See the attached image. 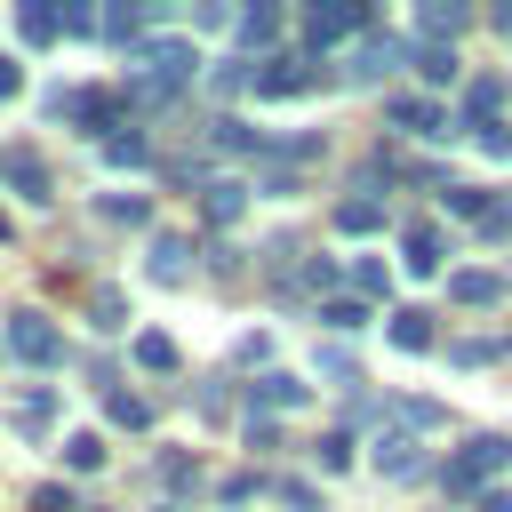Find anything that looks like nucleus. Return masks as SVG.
<instances>
[{
  "label": "nucleus",
  "instance_id": "1",
  "mask_svg": "<svg viewBox=\"0 0 512 512\" xmlns=\"http://www.w3.org/2000/svg\"><path fill=\"white\" fill-rule=\"evenodd\" d=\"M192 64H200L192 40H144L136 48V96H176L192 80Z\"/></svg>",
  "mask_w": 512,
  "mask_h": 512
},
{
  "label": "nucleus",
  "instance_id": "2",
  "mask_svg": "<svg viewBox=\"0 0 512 512\" xmlns=\"http://www.w3.org/2000/svg\"><path fill=\"white\" fill-rule=\"evenodd\" d=\"M504 464H512V440H504V432H472V440L456 448V464H448V488H464V496H472V488H480V480H496Z\"/></svg>",
  "mask_w": 512,
  "mask_h": 512
},
{
  "label": "nucleus",
  "instance_id": "3",
  "mask_svg": "<svg viewBox=\"0 0 512 512\" xmlns=\"http://www.w3.org/2000/svg\"><path fill=\"white\" fill-rule=\"evenodd\" d=\"M8 352L32 360V368H56V360H64V328H56L48 312H16V320H8Z\"/></svg>",
  "mask_w": 512,
  "mask_h": 512
},
{
  "label": "nucleus",
  "instance_id": "4",
  "mask_svg": "<svg viewBox=\"0 0 512 512\" xmlns=\"http://www.w3.org/2000/svg\"><path fill=\"white\" fill-rule=\"evenodd\" d=\"M360 24H368V16H360L352 0H320V8H304V40H312V48H336V40L360 32Z\"/></svg>",
  "mask_w": 512,
  "mask_h": 512
},
{
  "label": "nucleus",
  "instance_id": "5",
  "mask_svg": "<svg viewBox=\"0 0 512 512\" xmlns=\"http://www.w3.org/2000/svg\"><path fill=\"white\" fill-rule=\"evenodd\" d=\"M144 272H152L160 288H176V280L192 272V240H184V232H152V240H144Z\"/></svg>",
  "mask_w": 512,
  "mask_h": 512
},
{
  "label": "nucleus",
  "instance_id": "6",
  "mask_svg": "<svg viewBox=\"0 0 512 512\" xmlns=\"http://www.w3.org/2000/svg\"><path fill=\"white\" fill-rule=\"evenodd\" d=\"M392 128H408V136H424V144L456 136V128H448V112H440L432 96H392Z\"/></svg>",
  "mask_w": 512,
  "mask_h": 512
},
{
  "label": "nucleus",
  "instance_id": "7",
  "mask_svg": "<svg viewBox=\"0 0 512 512\" xmlns=\"http://www.w3.org/2000/svg\"><path fill=\"white\" fill-rule=\"evenodd\" d=\"M376 472H392V480H416V472H424V448H416V432H408V424L376 440Z\"/></svg>",
  "mask_w": 512,
  "mask_h": 512
},
{
  "label": "nucleus",
  "instance_id": "8",
  "mask_svg": "<svg viewBox=\"0 0 512 512\" xmlns=\"http://www.w3.org/2000/svg\"><path fill=\"white\" fill-rule=\"evenodd\" d=\"M48 424H56V392H48V384H40V392H24V400L8 408V432H16V440H40Z\"/></svg>",
  "mask_w": 512,
  "mask_h": 512
},
{
  "label": "nucleus",
  "instance_id": "9",
  "mask_svg": "<svg viewBox=\"0 0 512 512\" xmlns=\"http://www.w3.org/2000/svg\"><path fill=\"white\" fill-rule=\"evenodd\" d=\"M392 64H400V48H392V40H368V48H352V56H344V80H352V88H368V80H384Z\"/></svg>",
  "mask_w": 512,
  "mask_h": 512
},
{
  "label": "nucleus",
  "instance_id": "10",
  "mask_svg": "<svg viewBox=\"0 0 512 512\" xmlns=\"http://www.w3.org/2000/svg\"><path fill=\"white\" fill-rule=\"evenodd\" d=\"M448 296H456V304H472V312H480V304H504V272L472 264V272H456V280H448Z\"/></svg>",
  "mask_w": 512,
  "mask_h": 512
},
{
  "label": "nucleus",
  "instance_id": "11",
  "mask_svg": "<svg viewBox=\"0 0 512 512\" xmlns=\"http://www.w3.org/2000/svg\"><path fill=\"white\" fill-rule=\"evenodd\" d=\"M312 80H320V72H312V64H288V56H272V64L256 72V88H264V96H304Z\"/></svg>",
  "mask_w": 512,
  "mask_h": 512
},
{
  "label": "nucleus",
  "instance_id": "12",
  "mask_svg": "<svg viewBox=\"0 0 512 512\" xmlns=\"http://www.w3.org/2000/svg\"><path fill=\"white\" fill-rule=\"evenodd\" d=\"M256 408H312V384H296L288 368H272V376H256Z\"/></svg>",
  "mask_w": 512,
  "mask_h": 512
},
{
  "label": "nucleus",
  "instance_id": "13",
  "mask_svg": "<svg viewBox=\"0 0 512 512\" xmlns=\"http://www.w3.org/2000/svg\"><path fill=\"white\" fill-rule=\"evenodd\" d=\"M416 32H432V48H448V40L464 32V8H456V0H424V8H416Z\"/></svg>",
  "mask_w": 512,
  "mask_h": 512
},
{
  "label": "nucleus",
  "instance_id": "14",
  "mask_svg": "<svg viewBox=\"0 0 512 512\" xmlns=\"http://www.w3.org/2000/svg\"><path fill=\"white\" fill-rule=\"evenodd\" d=\"M104 416H112L120 432H144V424H152V400L128 392V384H112V392H104Z\"/></svg>",
  "mask_w": 512,
  "mask_h": 512
},
{
  "label": "nucleus",
  "instance_id": "15",
  "mask_svg": "<svg viewBox=\"0 0 512 512\" xmlns=\"http://www.w3.org/2000/svg\"><path fill=\"white\" fill-rule=\"evenodd\" d=\"M16 32L40 48V40H56V32H64V8H48V0H24V8H16Z\"/></svg>",
  "mask_w": 512,
  "mask_h": 512
},
{
  "label": "nucleus",
  "instance_id": "16",
  "mask_svg": "<svg viewBox=\"0 0 512 512\" xmlns=\"http://www.w3.org/2000/svg\"><path fill=\"white\" fill-rule=\"evenodd\" d=\"M416 72H424V88H456V80H464V64H456V48H432V40L416 48Z\"/></svg>",
  "mask_w": 512,
  "mask_h": 512
},
{
  "label": "nucleus",
  "instance_id": "17",
  "mask_svg": "<svg viewBox=\"0 0 512 512\" xmlns=\"http://www.w3.org/2000/svg\"><path fill=\"white\" fill-rule=\"evenodd\" d=\"M400 264H408L416 280H432V272H440V232H400Z\"/></svg>",
  "mask_w": 512,
  "mask_h": 512
},
{
  "label": "nucleus",
  "instance_id": "18",
  "mask_svg": "<svg viewBox=\"0 0 512 512\" xmlns=\"http://www.w3.org/2000/svg\"><path fill=\"white\" fill-rule=\"evenodd\" d=\"M384 336H392L400 352H432V312H392Z\"/></svg>",
  "mask_w": 512,
  "mask_h": 512
},
{
  "label": "nucleus",
  "instance_id": "19",
  "mask_svg": "<svg viewBox=\"0 0 512 512\" xmlns=\"http://www.w3.org/2000/svg\"><path fill=\"white\" fill-rule=\"evenodd\" d=\"M8 184H16V200L48 208V168H40V160H16V152H8Z\"/></svg>",
  "mask_w": 512,
  "mask_h": 512
},
{
  "label": "nucleus",
  "instance_id": "20",
  "mask_svg": "<svg viewBox=\"0 0 512 512\" xmlns=\"http://www.w3.org/2000/svg\"><path fill=\"white\" fill-rule=\"evenodd\" d=\"M200 208H208V216H216V224H232V216H240V208H248V184H232V176H216V184H208V192H200Z\"/></svg>",
  "mask_w": 512,
  "mask_h": 512
},
{
  "label": "nucleus",
  "instance_id": "21",
  "mask_svg": "<svg viewBox=\"0 0 512 512\" xmlns=\"http://www.w3.org/2000/svg\"><path fill=\"white\" fill-rule=\"evenodd\" d=\"M336 232H344V240H368V232H384V208H376V200H344V208H336Z\"/></svg>",
  "mask_w": 512,
  "mask_h": 512
},
{
  "label": "nucleus",
  "instance_id": "22",
  "mask_svg": "<svg viewBox=\"0 0 512 512\" xmlns=\"http://www.w3.org/2000/svg\"><path fill=\"white\" fill-rule=\"evenodd\" d=\"M488 112H504V80H472L464 88V128H480Z\"/></svg>",
  "mask_w": 512,
  "mask_h": 512
},
{
  "label": "nucleus",
  "instance_id": "23",
  "mask_svg": "<svg viewBox=\"0 0 512 512\" xmlns=\"http://www.w3.org/2000/svg\"><path fill=\"white\" fill-rule=\"evenodd\" d=\"M208 144H216V152H272L248 120H216V128H208Z\"/></svg>",
  "mask_w": 512,
  "mask_h": 512
},
{
  "label": "nucleus",
  "instance_id": "24",
  "mask_svg": "<svg viewBox=\"0 0 512 512\" xmlns=\"http://www.w3.org/2000/svg\"><path fill=\"white\" fill-rule=\"evenodd\" d=\"M96 216L104 224H144L152 208H144V192H96Z\"/></svg>",
  "mask_w": 512,
  "mask_h": 512
},
{
  "label": "nucleus",
  "instance_id": "25",
  "mask_svg": "<svg viewBox=\"0 0 512 512\" xmlns=\"http://www.w3.org/2000/svg\"><path fill=\"white\" fill-rule=\"evenodd\" d=\"M64 472H104V440L96 432H72L64 440Z\"/></svg>",
  "mask_w": 512,
  "mask_h": 512
},
{
  "label": "nucleus",
  "instance_id": "26",
  "mask_svg": "<svg viewBox=\"0 0 512 512\" xmlns=\"http://www.w3.org/2000/svg\"><path fill=\"white\" fill-rule=\"evenodd\" d=\"M136 368L168 376V368H176V344H168V336H136Z\"/></svg>",
  "mask_w": 512,
  "mask_h": 512
},
{
  "label": "nucleus",
  "instance_id": "27",
  "mask_svg": "<svg viewBox=\"0 0 512 512\" xmlns=\"http://www.w3.org/2000/svg\"><path fill=\"white\" fill-rule=\"evenodd\" d=\"M232 24H240V40H272L280 32V8H240Z\"/></svg>",
  "mask_w": 512,
  "mask_h": 512
},
{
  "label": "nucleus",
  "instance_id": "28",
  "mask_svg": "<svg viewBox=\"0 0 512 512\" xmlns=\"http://www.w3.org/2000/svg\"><path fill=\"white\" fill-rule=\"evenodd\" d=\"M320 320H328V328H360V320H368V304H360V296H328V304H320Z\"/></svg>",
  "mask_w": 512,
  "mask_h": 512
},
{
  "label": "nucleus",
  "instance_id": "29",
  "mask_svg": "<svg viewBox=\"0 0 512 512\" xmlns=\"http://www.w3.org/2000/svg\"><path fill=\"white\" fill-rule=\"evenodd\" d=\"M312 368H320L328 384H360V360H352V352H336V344H328V352H320Z\"/></svg>",
  "mask_w": 512,
  "mask_h": 512
},
{
  "label": "nucleus",
  "instance_id": "30",
  "mask_svg": "<svg viewBox=\"0 0 512 512\" xmlns=\"http://www.w3.org/2000/svg\"><path fill=\"white\" fill-rule=\"evenodd\" d=\"M384 288H392V280H384V264H376V256H360V264H352V296H384Z\"/></svg>",
  "mask_w": 512,
  "mask_h": 512
},
{
  "label": "nucleus",
  "instance_id": "31",
  "mask_svg": "<svg viewBox=\"0 0 512 512\" xmlns=\"http://www.w3.org/2000/svg\"><path fill=\"white\" fill-rule=\"evenodd\" d=\"M312 456H320V472H344V464H352V432H328Z\"/></svg>",
  "mask_w": 512,
  "mask_h": 512
},
{
  "label": "nucleus",
  "instance_id": "32",
  "mask_svg": "<svg viewBox=\"0 0 512 512\" xmlns=\"http://www.w3.org/2000/svg\"><path fill=\"white\" fill-rule=\"evenodd\" d=\"M144 16H152V8H144ZM144 16H136V8H104V16H96V32H112V40H128V32L144 24Z\"/></svg>",
  "mask_w": 512,
  "mask_h": 512
},
{
  "label": "nucleus",
  "instance_id": "33",
  "mask_svg": "<svg viewBox=\"0 0 512 512\" xmlns=\"http://www.w3.org/2000/svg\"><path fill=\"white\" fill-rule=\"evenodd\" d=\"M280 504H288V512H320V488H312V480H280Z\"/></svg>",
  "mask_w": 512,
  "mask_h": 512
},
{
  "label": "nucleus",
  "instance_id": "34",
  "mask_svg": "<svg viewBox=\"0 0 512 512\" xmlns=\"http://www.w3.org/2000/svg\"><path fill=\"white\" fill-rule=\"evenodd\" d=\"M32 512H72V488H64V480H40V488H32Z\"/></svg>",
  "mask_w": 512,
  "mask_h": 512
},
{
  "label": "nucleus",
  "instance_id": "35",
  "mask_svg": "<svg viewBox=\"0 0 512 512\" xmlns=\"http://www.w3.org/2000/svg\"><path fill=\"white\" fill-rule=\"evenodd\" d=\"M248 80H256L248 64H216V72H208V88H216V96H232V88H248Z\"/></svg>",
  "mask_w": 512,
  "mask_h": 512
},
{
  "label": "nucleus",
  "instance_id": "36",
  "mask_svg": "<svg viewBox=\"0 0 512 512\" xmlns=\"http://www.w3.org/2000/svg\"><path fill=\"white\" fill-rule=\"evenodd\" d=\"M104 160H120V168H136V160H144V136H128V128H120V136L104 144Z\"/></svg>",
  "mask_w": 512,
  "mask_h": 512
},
{
  "label": "nucleus",
  "instance_id": "37",
  "mask_svg": "<svg viewBox=\"0 0 512 512\" xmlns=\"http://www.w3.org/2000/svg\"><path fill=\"white\" fill-rule=\"evenodd\" d=\"M472 136H480V152H496V160H512V128H504V120H488V128H472Z\"/></svg>",
  "mask_w": 512,
  "mask_h": 512
},
{
  "label": "nucleus",
  "instance_id": "38",
  "mask_svg": "<svg viewBox=\"0 0 512 512\" xmlns=\"http://www.w3.org/2000/svg\"><path fill=\"white\" fill-rule=\"evenodd\" d=\"M472 512H512V496H504V488H480V496H472Z\"/></svg>",
  "mask_w": 512,
  "mask_h": 512
},
{
  "label": "nucleus",
  "instance_id": "39",
  "mask_svg": "<svg viewBox=\"0 0 512 512\" xmlns=\"http://www.w3.org/2000/svg\"><path fill=\"white\" fill-rule=\"evenodd\" d=\"M8 88H16V64H8V56H0V96H8Z\"/></svg>",
  "mask_w": 512,
  "mask_h": 512
},
{
  "label": "nucleus",
  "instance_id": "40",
  "mask_svg": "<svg viewBox=\"0 0 512 512\" xmlns=\"http://www.w3.org/2000/svg\"><path fill=\"white\" fill-rule=\"evenodd\" d=\"M0 240H8V216H0Z\"/></svg>",
  "mask_w": 512,
  "mask_h": 512
},
{
  "label": "nucleus",
  "instance_id": "41",
  "mask_svg": "<svg viewBox=\"0 0 512 512\" xmlns=\"http://www.w3.org/2000/svg\"><path fill=\"white\" fill-rule=\"evenodd\" d=\"M160 512H176V504H160Z\"/></svg>",
  "mask_w": 512,
  "mask_h": 512
},
{
  "label": "nucleus",
  "instance_id": "42",
  "mask_svg": "<svg viewBox=\"0 0 512 512\" xmlns=\"http://www.w3.org/2000/svg\"><path fill=\"white\" fill-rule=\"evenodd\" d=\"M0 168H8V160H0Z\"/></svg>",
  "mask_w": 512,
  "mask_h": 512
}]
</instances>
